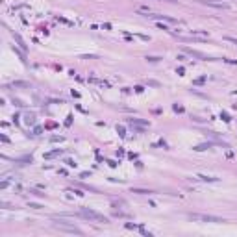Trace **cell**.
I'll return each instance as SVG.
<instances>
[{
  "label": "cell",
  "mask_w": 237,
  "mask_h": 237,
  "mask_svg": "<svg viewBox=\"0 0 237 237\" xmlns=\"http://www.w3.org/2000/svg\"><path fill=\"white\" fill-rule=\"evenodd\" d=\"M54 228H58L59 232H69V233H78V235H82L83 232L78 228V226H74V224H69V222H65V221H54V224H52Z\"/></svg>",
  "instance_id": "1"
},
{
  "label": "cell",
  "mask_w": 237,
  "mask_h": 237,
  "mask_svg": "<svg viewBox=\"0 0 237 237\" xmlns=\"http://www.w3.org/2000/svg\"><path fill=\"white\" fill-rule=\"evenodd\" d=\"M191 221H198V222H224V219L215 217V215H204V213H189Z\"/></svg>",
  "instance_id": "2"
},
{
  "label": "cell",
  "mask_w": 237,
  "mask_h": 237,
  "mask_svg": "<svg viewBox=\"0 0 237 237\" xmlns=\"http://www.w3.org/2000/svg\"><path fill=\"white\" fill-rule=\"evenodd\" d=\"M82 217H85V219H89V221H94V222H102V224L108 222L106 217L98 215V213H94V211H91V209H83V211H82Z\"/></svg>",
  "instance_id": "3"
},
{
  "label": "cell",
  "mask_w": 237,
  "mask_h": 237,
  "mask_svg": "<svg viewBox=\"0 0 237 237\" xmlns=\"http://www.w3.org/2000/svg\"><path fill=\"white\" fill-rule=\"evenodd\" d=\"M202 4H207V6H211V8H222V9H228V8H230V4H226V2H209V0H202Z\"/></svg>",
  "instance_id": "4"
},
{
  "label": "cell",
  "mask_w": 237,
  "mask_h": 237,
  "mask_svg": "<svg viewBox=\"0 0 237 237\" xmlns=\"http://www.w3.org/2000/svg\"><path fill=\"white\" fill-rule=\"evenodd\" d=\"M132 193H137V195H150L152 191H148V189H132Z\"/></svg>",
  "instance_id": "5"
},
{
  "label": "cell",
  "mask_w": 237,
  "mask_h": 237,
  "mask_svg": "<svg viewBox=\"0 0 237 237\" xmlns=\"http://www.w3.org/2000/svg\"><path fill=\"white\" fill-rule=\"evenodd\" d=\"M198 180H202V182H217V178H213V176H204V174H200Z\"/></svg>",
  "instance_id": "6"
},
{
  "label": "cell",
  "mask_w": 237,
  "mask_h": 237,
  "mask_svg": "<svg viewBox=\"0 0 237 237\" xmlns=\"http://www.w3.org/2000/svg\"><path fill=\"white\" fill-rule=\"evenodd\" d=\"M13 85H17V87H28V83H26V82H15Z\"/></svg>",
  "instance_id": "7"
},
{
  "label": "cell",
  "mask_w": 237,
  "mask_h": 237,
  "mask_svg": "<svg viewBox=\"0 0 237 237\" xmlns=\"http://www.w3.org/2000/svg\"><path fill=\"white\" fill-rule=\"evenodd\" d=\"M226 41H230V43H235V44H237V37H226Z\"/></svg>",
  "instance_id": "8"
},
{
  "label": "cell",
  "mask_w": 237,
  "mask_h": 237,
  "mask_svg": "<svg viewBox=\"0 0 237 237\" xmlns=\"http://www.w3.org/2000/svg\"><path fill=\"white\" fill-rule=\"evenodd\" d=\"M30 207H34V209H41V206H39V204H30Z\"/></svg>",
  "instance_id": "9"
}]
</instances>
